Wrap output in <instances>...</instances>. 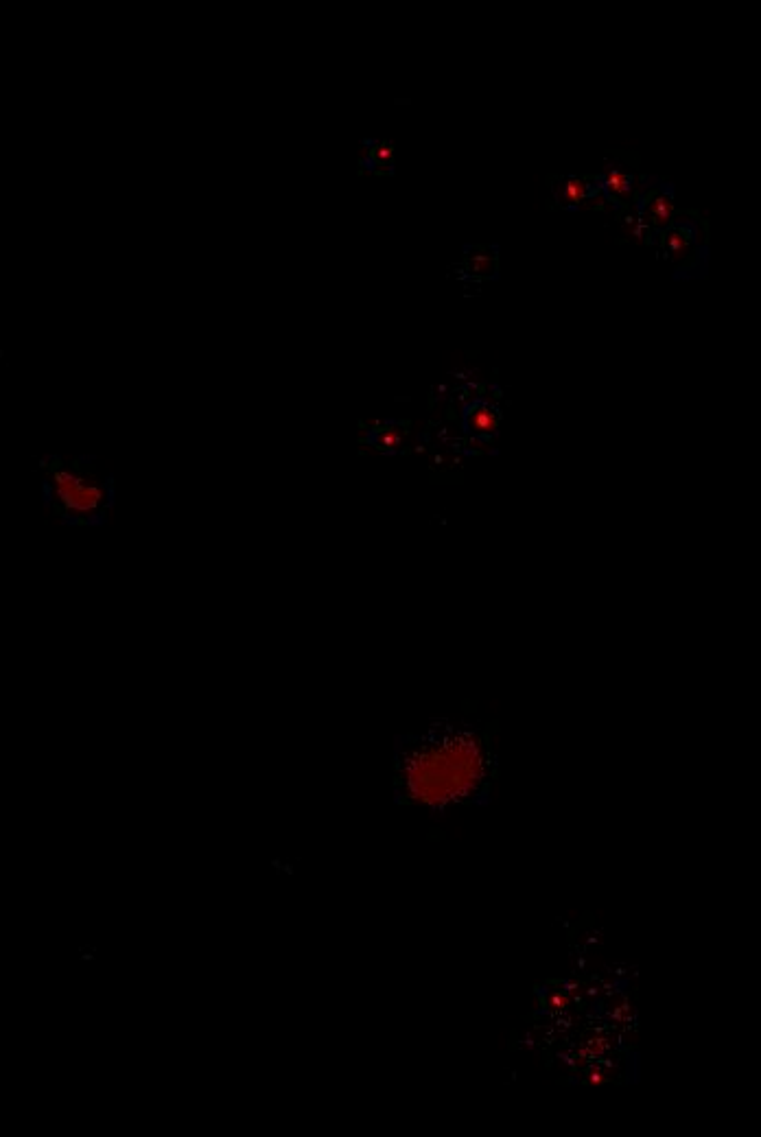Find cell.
I'll use <instances>...</instances> for the list:
<instances>
[{"instance_id": "obj_5", "label": "cell", "mask_w": 761, "mask_h": 1137, "mask_svg": "<svg viewBox=\"0 0 761 1137\" xmlns=\"http://www.w3.org/2000/svg\"><path fill=\"white\" fill-rule=\"evenodd\" d=\"M630 186H632V180L628 178V175H622V173L608 175V189H611L613 193L626 195V193H630Z\"/></svg>"}, {"instance_id": "obj_3", "label": "cell", "mask_w": 761, "mask_h": 1137, "mask_svg": "<svg viewBox=\"0 0 761 1137\" xmlns=\"http://www.w3.org/2000/svg\"><path fill=\"white\" fill-rule=\"evenodd\" d=\"M563 195H565L567 202L580 204L584 195H587V184H584L582 180H567L563 186Z\"/></svg>"}, {"instance_id": "obj_6", "label": "cell", "mask_w": 761, "mask_h": 1137, "mask_svg": "<svg viewBox=\"0 0 761 1137\" xmlns=\"http://www.w3.org/2000/svg\"><path fill=\"white\" fill-rule=\"evenodd\" d=\"M475 425H477L479 429H493V427H495V420L490 418L488 414H479V416L475 418Z\"/></svg>"}, {"instance_id": "obj_4", "label": "cell", "mask_w": 761, "mask_h": 1137, "mask_svg": "<svg viewBox=\"0 0 761 1137\" xmlns=\"http://www.w3.org/2000/svg\"><path fill=\"white\" fill-rule=\"evenodd\" d=\"M663 245L670 254H681L687 250V241L681 232H667V237H663Z\"/></svg>"}, {"instance_id": "obj_2", "label": "cell", "mask_w": 761, "mask_h": 1137, "mask_svg": "<svg viewBox=\"0 0 761 1137\" xmlns=\"http://www.w3.org/2000/svg\"><path fill=\"white\" fill-rule=\"evenodd\" d=\"M650 217H652L654 224H659V226L667 224V221L672 219V202L670 199H665V197L654 199V204L650 208Z\"/></svg>"}, {"instance_id": "obj_1", "label": "cell", "mask_w": 761, "mask_h": 1137, "mask_svg": "<svg viewBox=\"0 0 761 1137\" xmlns=\"http://www.w3.org/2000/svg\"><path fill=\"white\" fill-rule=\"evenodd\" d=\"M51 495L66 519L95 521L108 503V490L95 475L77 466H57L51 475Z\"/></svg>"}]
</instances>
